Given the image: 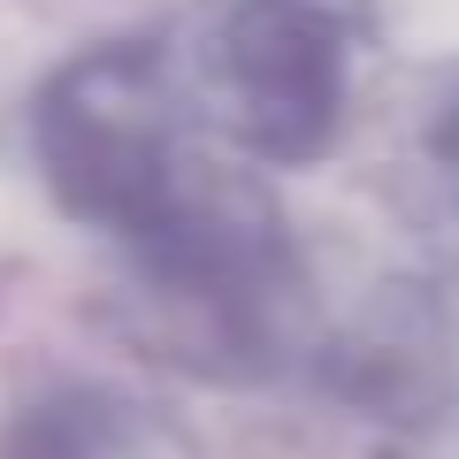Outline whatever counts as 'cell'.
<instances>
[{
    "instance_id": "obj_4",
    "label": "cell",
    "mask_w": 459,
    "mask_h": 459,
    "mask_svg": "<svg viewBox=\"0 0 459 459\" xmlns=\"http://www.w3.org/2000/svg\"><path fill=\"white\" fill-rule=\"evenodd\" d=\"M391 199L444 261H459V69H437L398 115Z\"/></svg>"
},
{
    "instance_id": "obj_1",
    "label": "cell",
    "mask_w": 459,
    "mask_h": 459,
    "mask_svg": "<svg viewBox=\"0 0 459 459\" xmlns=\"http://www.w3.org/2000/svg\"><path fill=\"white\" fill-rule=\"evenodd\" d=\"M192 123L199 108L161 54L100 47L39 92L31 153L69 222L100 230L123 253H146L214 184V161L192 153Z\"/></svg>"
},
{
    "instance_id": "obj_2",
    "label": "cell",
    "mask_w": 459,
    "mask_h": 459,
    "mask_svg": "<svg viewBox=\"0 0 459 459\" xmlns=\"http://www.w3.org/2000/svg\"><path fill=\"white\" fill-rule=\"evenodd\" d=\"M360 77V31L337 0H222L199 31L192 108L246 161H314L337 146Z\"/></svg>"
},
{
    "instance_id": "obj_3",
    "label": "cell",
    "mask_w": 459,
    "mask_h": 459,
    "mask_svg": "<svg viewBox=\"0 0 459 459\" xmlns=\"http://www.w3.org/2000/svg\"><path fill=\"white\" fill-rule=\"evenodd\" d=\"M0 459H192L169 413L123 391H47L0 421Z\"/></svg>"
}]
</instances>
